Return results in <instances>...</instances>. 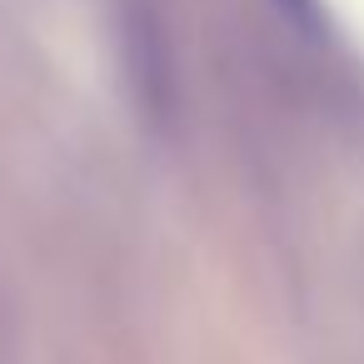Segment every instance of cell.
<instances>
[{
  "instance_id": "1",
  "label": "cell",
  "mask_w": 364,
  "mask_h": 364,
  "mask_svg": "<svg viewBox=\"0 0 364 364\" xmlns=\"http://www.w3.org/2000/svg\"><path fill=\"white\" fill-rule=\"evenodd\" d=\"M274 11L294 26V31H304V36H319L324 31V16H319V0H274Z\"/></svg>"
}]
</instances>
